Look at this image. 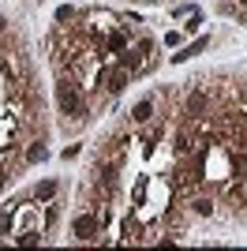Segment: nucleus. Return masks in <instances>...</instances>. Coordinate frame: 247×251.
I'll return each instance as SVG.
<instances>
[{
    "instance_id": "nucleus-6",
    "label": "nucleus",
    "mask_w": 247,
    "mask_h": 251,
    "mask_svg": "<svg viewBox=\"0 0 247 251\" xmlns=\"http://www.w3.org/2000/svg\"><path fill=\"white\" fill-rule=\"evenodd\" d=\"M45 157H49L45 143H30V150H26V161H30V165H38V161H45Z\"/></svg>"
},
{
    "instance_id": "nucleus-3",
    "label": "nucleus",
    "mask_w": 247,
    "mask_h": 251,
    "mask_svg": "<svg viewBox=\"0 0 247 251\" xmlns=\"http://www.w3.org/2000/svg\"><path fill=\"white\" fill-rule=\"evenodd\" d=\"M206 45H210V38H198V42L184 45V49H176V56H169V60H173V64H184V60H191V56H198Z\"/></svg>"
},
{
    "instance_id": "nucleus-8",
    "label": "nucleus",
    "mask_w": 247,
    "mask_h": 251,
    "mask_svg": "<svg viewBox=\"0 0 247 251\" xmlns=\"http://www.w3.org/2000/svg\"><path fill=\"white\" fill-rule=\"evenodd\" d=\"M52 191H56V184H52V180H41L38 188H34V195H38V199H52Z\"/></svg>"
},
{
    "instance_id": "nucleus-1",
    "label": "nucleus",
    "mask_w": 247,
    "mask_h": 251,
    "mask_svg": "<svg viewBox=\"0 0 247 251\" xmlns=\"http://www.w3.org/2000/svg\"><path fill=\"white\" fill-rule=\"evenodd\" d=\"M56 105H60L64 116H82V94H79V86L60 83V86H56Z\"/></svg>"
},
{
    "instance_id": "nucleus-20",
    "label": "nucleus",
    "mask_w": 247,
    "mask_h": 251,
    "mask_svg": "<svg viewBox=\"0 0 247 251\" xmlns=\"http://www.w3.org/2000/svg\"><path fill=\"white\" fill-rule=\"evenodd\" d=\"M146 4H161V0H146Z\"/></svg>"
},
{
    "instance_id": "nucleus-21",
    "label": "nucleus",
    "mask_w": 247,
    "mask_h": 251,
    "mask_svg": "<svg viewBox=\"0 0 247 251\" xmlns=\"http://www.w3.org/2000/svg\"><path fill=\"white\" fill-rule=\"evenodd\" d=\"M240 4H244V8H247V0H240Z\"/></svg>"
},
{
    "instance_id": "nucleus-9",
    "label": "nucleus",
    "mask_w": 247,
    "mask_h": 251,
    "mask_svg": "<svg viewBox=\"0 0 247 251\" xmlns=\"http://www.w3.org/2000/svg\"><path fill=\"white\" fill-rule=\"evenodd\" d=\"M191 206H195V214H198V218H210V214H214V202H210V199H195Z\"/></svg>"
},
{
    "instance_id": "nucleus-13",
    "label": "nucleus",
    "mask_w": 247,
    "mask_h": 251,
    "mask_svg": "<svg viewBox=\"0 0 247 251\" xmlns=\"http://www.w3.org/2000/svg\"><path fill=\"white\" fill-rule=\"evenodd\" d=\"M79 150H82L79 143H72V147H64V150H60V157H64V161H72V157H79Z\"/></svg>"
},
{
    "instance_id": "nucleus-5",
    "label": "nucleus",
    "mask_w": 247,
    "mask_h": 251,
    "mask_svg": "<svg viewBox=\"0 0 247 251\" xmlns=\"http://www.w3.org/2000/svg\"><path fill=\"white\" fill-rule=\"evenodd\" d=\"M127 83H131V72H127V68H116V72L109 75V94H120Z\"/></svg>"
},
{
    "instance_id": "nucleus-18",
    "label": "nucleus",
    "mask_w": 247,
    "mask_h": 251,
    "mask_svg": "<svg viewBox=\"0 0 247 251\" xmlns=\"http://www.w3.org/2000/svg\"><path fill=\"white\" fill-rule=\"evenodd\" d=\"M4 30H8V19H4V15H0V34H4Z\"/></svg>"
},
{
    "instance_id": "nucleus-14",
    "label": "nucleus",
    "mask_w": 247,
    "mask_h": 251,
    "mask_svg": "<svg viewBox=\"0 0 247 251\" xmlns=\"http://www.w3.org/2000/svg\"><path fill=\"white\" fill-rule=\"evenodd\" d=\"M38 240H41L38 232H23V236H19V244H23V248H34V244H38Z\"/></svg>"
},
{
    "instance_id": "nucleus-15",
    "label": "nucleus",
    "mask_w": 247,
    "mask_h": 251,
    "mask_svg": "<svg viewBox=\"0 0 247 251\" xmlns=\"http://www.w3.org/2000/svg\"><path fill=\"white\" fill-rule=\"evenodd\" d=\"M154 49V42H150V38H139V45H135V52H139V56H146V52Z\"/></svg>"
},
{
    "instance_id": "nucleus-12",
    "label": "nucleus",
    "mask_w": 247,
    "mask_h": 251,
    "mask_svg": "<svg viewBox=\"0 0 247 251\" xmlns=\"http://www.w3.org/2000/svg\"><path fill=\"white\" fill-rule=\"evenodd\" d=\"M198 23H202V11H198V8H191V19H187V26H184V30H187V34H191V30H198Z\"/></svg>"
},
{
    "instance_id": "nucleus-4",
    "label": "nucleus",
    "mask_w": 247,
    "mask_h": 251,
    "mask_svg": "<svg viewBox=\"0 0 247 251\" xmlns=\"http://www.w3.org/2000/svg\"><path fill=\"white\" fill-rule=\"evenodd\" d=\"M150 116H154V98H143V101L131 109V120H135V124H146Z\"/></svg>"
},
{
    "instance_id": "nucleus-16",
    "label": "nucleus",
    "mask_w": 247,
    "mask_h": 251,
    "mask_svg": "<svg viewBox=\"0 0 247 251\" xmlns=\"http://www.w3.org/2000/svg\"><path fill=\"white\" fill-rule=\"evenodd\" d=\"M109 49H113V52H124V34H113V38H109Z\"/></svg>"
},
{
    "instance_id": "nucleus-17",
    "label": "nucleus",
    "mask_w": 247,
    "mask_h": 251,
    "mask_svg": "<svg viewBox=\"0 0 247 251\" xmlns=\"http://www.w3.org/2000/svg\"><path fill=\"white\" fill-rule=\"evenodd\" d=\"M11 229V210H0V232Z\"/></svg>"
},
{
    "instance_id": "nucleus-11",
    "label": "nucleus",
    "mask_w": 247,
    "mask_h": 251,
    "mask_svg": "<svg viewBox=\"0 0 247 251\" xmlns=\"http://www.w3.org/2000/svg\"><path fill=\"white\" fill-rule=\"evenodd\" d=\"M98 176H101L105 184H113L116 180V165H98Z\"/></svg>"
},
{
    "instance_id": "nucleus-7",
    "label": "nucleus",
    "mask_w": 247,
    "mask_h": 251,
    "mask_svg": "<svg viewBox=\"0 0 247 251\" xmlns=\"http://www.w3.org/2000/svg\"><path fill=\"white\" fill-rule=\"evenodd\" d=\"M206 109V94H187V113H202Z\"/></svg>"
},
{
    "instance_id": "nucleus-10",
    "label": "nucleus",
    "mask_w": 247,
    "mask_h": 251,
    "mask_svg": "<svg viewBox=\"0 0 247 251\" xmlns=\"http://www.w3.org/2000/svg\"><path fill=\"white\" fill-rule=\"evenodd\" d=\"M75 19V8L72 4H60V8H56V23H72Z\"/></svg>"
},
{
    "instance_id": "nucleus-2",
    "label": "nucleus",
    "mask_w": 247,
    "mask_h": 251,
    "mask_svg": "<svg viewBox=\"0 0 247 251\" xmlns=\"http://www.w3.org/2000/svg\"><path fill=\"white\" fill-rule=\"evenodd\" d=\"M98 229H101V218H98V214H79V218L72 221L75 240H94V236H98Z\"/></svg>"
},
{
    "instance_id": "nucleus-19",
    "label": "nucleus",
    "mask_w": 247,
    "mask_h": 251,
    "mask_svg": "<svg viewBox=\"0 0 247 251\" xmlns=\"http://www.w3.org/2000/svg\"><path fill=\"white\" fill-rule=\"evenodd\" d=\"M0 188H4V169H0Z\"/></svg>"
}]
</instances>
